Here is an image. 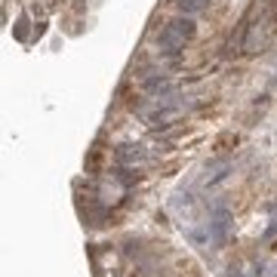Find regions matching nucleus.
Returning a JSON list of instances; mask_svg holds the SVG:
<instances>
[{
  "label": "nucleus",
  "mask_w": 277,
  "mask_h": 277,
  "mask_svg": "<svg viewBox=\"0 0 277 277\" xmlns=\"http://www.w3.org/2000/svg\"><path fill=\"white\" fill-rule=\"evenodd\" d=\"M191 37H194V19L185 16V19L166 22V25L160 28V34L154 37V46L160 50V55H172V53H179Z\"/></svg>",
  "instance_id": "obj_1"
},
{
  "label": "nucleus",
  "mask_w": 277,
  "mask_h": 277,
  "mask_svg": "<svg viewBox=\"0 0 277 277\" xmlns=\"http://www.w3.org/2000/svg\"><path fill=\"white\" fill-rule=\"evenodd\" d=\"M231 228H234V219H231V210L225 203H216L210 210V222H206V234H210V244L219 249L225 247V240L231 234Z\"/></svg>",
  "instance_id": "obj_2"
},
{
  "label": "nucleus",
  "mask_w": 277,
  "mask_h": 277,
  "mask_svg": "<svg viewBox=\"0 0 277 277\" xmlns=\"http://www.w3.org/2000/svg\"><path fill=\"white\" fill-rule=\"evenodd\" d=\"M114 157H117V164H123V166H136V164H142V160L148 157V151L142 145H136V142H126V145L114 148Z\"/></svg>",
  "instance_id": "obj_3"
},
{
  "label": "nucleus",
  "mask_w": 277,
  "mask_h": 277,
  "mask_svg": "<svg viewBox=\"0 0 277 277\" xmlns=\"http://www.w3.org/2000/svg\"><path fill=\"white\" fill-rule=\"evenodd\" d=\"M274 234H277V216L271 219V225H268V228H265V240H271Z\"/></svg>",
  "instance_id": "obj_4"
},
{
  "label": "nucleus",
  "mask_w": 277,
  "mask_h": 277,
  "mask_svg": "<svg viewBox=\"0 0 277 277\" xmlns=\"http://www.w3.org/2000/svg\"><path fill=\"white\" fill-rule=\"evenodd\" d=\"M203 3H210V0H203Z\"/></svg>",
  "instance_id": "obj_5"
}]
</instances>
